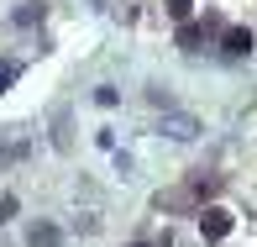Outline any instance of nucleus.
<instances>
[{
    "instance_id": "5",
    "label": "nucleus",
    "mask_w": 257,
    "mask_h": 247,
    "mask_svg": "<svg viewBox=\"0 0 257 247\" xmlns=\"http://www.w3.org/2000/svg\"><path fill=\"white\" fill-rule=\"evenodd\" d=\"M189 11H194V0H168V16H173V21H184Z\"/></svg>"
},
{
    "instance_id": "4",
    "label": "nucleus",
    "mask_w": 257,
    "mask_h": 247,
    "mask_svg": "<svg viewBox=\"0 0 257 247\" xmlns=\"http://www.w3.org/2000/svg\"><path fill=\"white\" fill-rule=\"evenodd\" d=\"M200 37H205L200 27H184V32H179V48H200Z\"/></svg>"
},
{
    "instance_id": "3",
    "label": "nucleus",
    "mask_w": 257,
    "mask_h": 247,
    "mask_svg": "<svg viewBox=\"0 0 257 247\" xmlns=\"http://www.w3.org/2000/svg\"><path fill=\"white\" fill-rule=\"evenodd\" d=\"M32 242H37V247H58V231H53V226H37V231H32Z\"/></svg>"
},
{
    "instance_id": "2",
    "label": "nucleus",
    "mask_w": 257,
    "mask_h": 247,
    "mask_svg": "<svg viewBox=\"0 0 257 247\" xmlns=\"http://www.w3.org/2000/svg\"><path fill=\"white\" fill-rule=\"evenodd\" d=\"M247 48H252V32H241V27H236V32H226V53H231V58H241Z\"/></svg>"
},
{
    "instance_id": "6",
    "label": "nucleus",
    "mask_w": 257,
    "mask_h": 247,
    "mask_svg": "<svg viewBox=\"0 0 257 247\" xmlns=\"http://www.w3.org/2000/svg\"><path fill=\"white\" fill-rule=\"evenodd\" d=\"M11 79H16V68H11V63H0V95H6V85H11Z\"/></svg>"
},
{
    "instance_id": "7",
    "label": "nucleus",
    "mask_w": 257,
    "mask_h": 247,
    "mask_svg": "<svg viewBox=\"0 0 257 247\" xmlns=\"http://www.w3.org/2000/svg\"><path fill=\"white\" fill-rule=\"evenodd\" d=\"M132 247H147V242H132Z\"/></svg>"
},
{
    "instance_id": "1",
    "label": "nucleus",
    "mask_w": 257,
    "mask_h": 247,
    "mask_svg": "<svg viewBox=\"0 0 257 247\" xmlns=\"http://www.w3.org/2000/svg\"><path fill=\"white\" fill-rule=\"evenodd\" d=\"M200 237H205V242H226V237H231V210L210 205L205 216H200Z\"/></svg>"
}]
</instances>
